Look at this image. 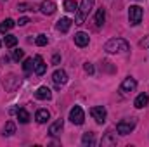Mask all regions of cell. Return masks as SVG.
I'll return each instance as SVG.
<instances>
[{
    "mask_svg": "<svg viewBox=\"0 0 149 147\" xmlns=\"http://www.w3.org/2000/svg\"><path fill=\"white\" fill-rule=\"evenodd\" d=\"M128 49H130V45L123 38H111L104 45V50L108 54H123V52H128Z\"/></svg>",
    "mask_w": 149,
    "mask_h": 147,
    "instance_id": "6da1fadb",
    "label": "cell"
},
{
    "mask_svg": "<svg viewBox=\"0 0 149 147\" xmlns=\"http://www.w3.org/2000/svg\"><path fill=\"white\" fill-rule=\"evenodd\" d=\"M94 3H95V0H81V3H80V7H78V10H76L74 24H83V23H85V19L88 17V14H90L92 9H94Z\"/></svg>",
    "mask_w": 149,
    "mask_h": 147,
    "instance_id": "7a4b0ae2",
    "label": "cell"
},
{
    "mask_svg": "<svg viewBox=\"0 0 149 147\" xmlns=\"http://www.w3.org/2000/svg\"><path fill=\"white\" fill-rule=\"evenodd\" d=\"M135 125H137V119H135V118H125V119L118 121V125H116V132H118L120 135H128V133L134 132Z\"/></svg>",
    "mask_w": 149,
    "mask_h": 147,
    "instance_id": "3957f363",
    "label": "cell"
},
{
    "mask_svg": "<svg viewBox=\"0 0 149 147\" xmlns=\"http://www.w3.org/2000/svg\"><path fill=\"white\" fill-rule=\"evenodd\" d=\"M142 16H144V10H142L139 5H130V9H128V21H130L132 26L141 24Z\"/></svg>",
    "mask_w": 149,
    "mask_h": 147,
    "instance_id": "277c9868",
    "label": "cell"
},
{
    "mask_svg": "<svg viewBox=\"0 0 149 147\" xmlns=\"http://www.w3.org/2000/svg\"><path fill=\"white\" fill-rule=\"evenodd\" d=\"M70 119H71L73 125H83V121H85V112H83V109L80 106H74L73 109L70 111Z\"/></svg>",
    "mask_w": 149,
    "mask_h": 147,
    "instance_id": "5b68a950",
    "label": "cell"
},
{
    "mask_svg": "<svg viewBox=\"0 0 149 147\" xmlns=\"http://www.w3.org/2000/svg\"><path fill=\"white\" fill-rule=\"evenodd\" d=\"M135 88H137V81H135V78H132V76L125 78V80L121 81V85H120V92H121L123 95H127V94L134 92Z\"/></svg>",
    "mask_w": 149,
    "mask_h": 147,
    "instance_id": "8992f818",
    "label": "cell"
},
{
    "mask_svg": "<svg viewBox=\"0 0 149 147\" xmlns=\"http://www.w3.org/2000/svg\"><path fill=\"white\" fill-rule=\"evenodd\" d=\"M90 116H92L97 123H104L106 118H108V111H106L104 106H95V107L90 109Z\"/></svg>",
    "mask_w": 149,
    "mask_h": 147,
    "instance_id": "52a82bcc",
    "label": "cell"
},
{
    "mask_svg": "<svg viewBox=\"0 0 149 147\" xmlns=\"http://www.w3.org/2000/svg\"><path fill=\"white\" fill-rule=\"evenodd\" d=\"M52 81H54V85L57 88H61L63 85H66L68 83V74H66V71L64 69H56L52 73Z\"/></svg>",
    "mask_w": 149,
    "mask_h": 147,
    "instance_id": "ba28073f",
    "label": "cell"
},
{
    "mask_svg": "<svg viewBox=\"0 0 149 147\" xmlns=\"http://www.w3.org/2000/svg\"><path fill=\"white\" fill-rule=\"evenodd\" d=\"M17 87H19V78H17L16 74H9L7 78H3V88H5L9 94H12Z\"/></svg>",
    "mask_w": 149,
    "mask_h": 147,
    "instance_id": "9c48e42d",
    "label": "cell"
},
{
    "mask_svg": "<svg viewBox=\"0 0 149 147\" xmlns=\"http://www.w3.org/2000/svg\"><path fill=\"white\" fill-rule=\"evenodd\" d=\"M33 71H35L38 76L45 74V71H47V64H45V61H43L42 55H35V57H33Z\"/></svg>",
    "mask_w": 149,
    "mask_h": 147,
    "instance_id": "30bf717a",
    "label": "cell"
},
{
    "mask_svg": "<svg viewBox=\"0 0 149 147\" xmlns=\"http://www.w3.org/2000/svg\"><path fill=\"white\" fill-rule=\"evenodd\" d=\"M63 126H64V119H63V118H59V119H56V121L49 126V133H50L52 137H57V135H61Z\"/></svg>",
    "mask_w": 149,
    "mask_h": 147,
    "instance_id": "8fae6325",
    "label": "cell"
},
{
    "mask_svg": "<svg viewBox=\"0 0 149 147\" xmlns=\"http://www.w3.org/2000/svg\"><path fill=\"white\" fill-rule=\"evenodd\" d=\"M40 9H42V12H43L45 16H52V14L56 12V3H54L52 0H43L42 5H40Z\"/></svg>",
    "mask_w": 149,
    "mask_h": 147,
    "instance_id": "7c38bea8",
    "label": "cell"
},
{
    "mask_svg": "<svg viewBox=\"0 0 149 147\" xmlns=\"http://www.w3.org/2000/svg\"><path fill=\"white\" fill-rule=\"evenodd\" d=\"M71 24H73V21H71L70 17H61V19L57 21L56 28H57V31H61V33H66V31L71 28Z\"/></svg>",
    "mask_w": 149,
    "mask_h": 147,
    "instance_id": "4fadbf2b",
    "label": "cell"
},
{
    "mask_svg": "<svg viewBox=\"0 0 149 147\" xmlns=\"http://www.w3.org/2000/svg\"><path fill=\"white\" fill-rule=\"evenodd\" d=\"M88 42H90V37H88L85 31H78V33L74 35V43H76L78 47H87Z\"/></svg>",
    "mask_w": 149,
    "mask_h": 147,
    "instance_id": "5bb4252c",
    "label": "cell"
},
{
    "mask_svg": "<svg viewBox=\"0 0 149 147\" xmlns=\"http://www.w3.org/2000/svg\"><path fill=\"white\" fill-rule=\"evenodd\" d=\"M35 97L40 99V101H49V99L52 97V92H50L49 87H40L37 92H35Z\"/></svg>",
    "mask_w": 149,
    "mask_h": 147,
    "instance_id": "9a60e30c",
    "label": "cell"
},
{
    "mask_svg": "<svg viewBox=\"0 0 149 147\" xmlns=\"http://www.w3.org/2000/svg\"><path fill=\"white\" fill-rule=\"evenodd\" d=\"M149 104V95L148 94H141V95H137V99L134 101V106L137 107V109H142V107H146Z\"/></svg>",
    "mask_w": 149,
    "mask_h": 147,
    "instance_id": "2e32d148",
    "label": "cell"
},
{
    "mask_svg": "<svg viewBox=\"0 0 149 147\" xmlns=\"http://www.w3.org/2000/svg\"><path fill=\"white\" fill-rule=\"evenodd\" d=\"M104 21H106V10L101 7V9H97V12H95L94 23H95V26H97V28H101V26H104Z\"/></svg>",
    "mask_w": 149,
    "mask_h": 147,
    "instance_id": "e0dca14e",
    "label": "cell"
},
{
    "mask_svg": "<svg viewBox=\"0 0 149 147\" xmlns=\"http://www.w3.org/2000/svg\"><path fill=\"white\" fill-rule=\"evenodd\" d=\"M49 118H50V112L47 109H38L37 112H35V119H37V123H40V125L45 123Z\"/></svg>",
    "mask_w": 149,
    "mask_h": 147,
    "instance_id": "ac0fdd59",
    "label": "cell"
},
{
    "mask_svg": "<svg viewBox=\"0 0 149 147\" xmlns=\"http://www.w3.org/2000/svg\"><path fill=\"white\" fill-rule=\"evenodd\" d=\"M81 144L83 146H94L95 144V135L92 132H85L83 137H81Z\"/></svg>",
    "mask_w": 149,
    "mask_h": 147,
    "instance_id": "d6986e66",
    "label": "cell"
},
{
    "mask_svg": "<svg viewBox=\"0 0 149 147\" xmlns=\"http://www.w3.org/2000/svg\"><path fill=\"white\" fill-rule=\"evenodd\" d=\"M14 24H16V23H14L10 17H7L5 21L0 23V33H7V31H10V30L14 28Z\"/></svg>",
    "mask_w": 149,
    "mask_h": 147,
    "instance_id": "ffe728a7",
    "label": "cell"
},
{
    "mask_svg": "<svg viewBox=\"0 0 149 147\" xmlns=\"http://www.w3.org/2000/svg\"><path fill=\"white\" fill-rule=\"evenodd\" d=\"M16 114H17V119H19V123L26 125V123L30 121V112H28L26 109H17V111H16Z\"/></svg>",
    "mask_w": 149,
    "mask_h": 147,
    "instance_id": "44dd1931",
    "label": "cell"
},
{
    "mask_svg": "<svg viewBox=\"0 0 149 147\" xmlns=\"http://www.w3.org/2000/svg\"><path fill=\"white\" fill-rule=\"evenodd\" d=\"M12 133H16V125H14V121H7L5 126H3V135L10 137Z\"/></svg>",
    "mask_w": 149,
    "mask_h": 147,
    "instance_id": "7402d4cb",
    "label": "cell"
},
{
    "mask_svg": "<svg viewBox=\"0 0 149 147\" xmlns=\"http://www.w3.org/2000/svg\"><path fill=\"white\" fill-rule=\"evenodd\" d=\"M3 43H5V47L12 49V47H16V43H17V37H14V35H7V33H5Z\"/></svg>",
    "mask_w": 149,
    "mask_h": 147,
    "instance_id": "603a6c76",
    "label": "cell"
},
{
    "mask_svg": "<svg viewBox=\"0 0 149 147\" xmlns=\"http://www.w3.org/2000/svg\"><path fill=\"white\" fill-rule=\"evenodd\" d=\"M64 10L68 12H76L78 10V3L74 0H64Z\"/></svg>",
    "mask_w": 149,
    "mask_h": 147,
    "instance_id": "cb8c5ba5",
    "label": "cell"
},
{
    "mask_svg": "<svg viewBox=\"0 0 149 147\" xmlns=\"http://www.w3.org/2000/svg\"><path fill=\"white\" fill-rule=\"evenodd\" d=\"M102 146H116V139L113 137V133H106V137L101 140Z\"/></svg>",
    "mask_w": 149,
    "mask_h": 147,
    "instance_id": "d4e9b609",
    "label": "cell"
},
{
    "mask_svg": "<svg viewBox=\"0 0 149 147\" xmlns=\"http://www.w3.org/2000/svg\"><path fill=\"white\" fill-rule=\"evenodd\" d=\"M35 43H37L38 47H43V45H47V43H49V38H47V35H43V33H42V35H38V37H37Z\"/></svg>",
    "mask_w": 149,
    "mask_h": 147,
    "instance_id": "484cf974",
    "label": "cell"
},
{
    "mask_svg": "<svg viewBox=\"0 0 149 147\" xmlns=\"http://www.w3.org/2000/svg\"><path fill=\"white\" fill-rule=\"evenodd\" d=\"M23 57H24V50H21V49L12 50V59H14V61H21Z\"/></svg>",
    "mask_w": 149,
    "mask_h": 147,
    "instance_id": "4316f807",
    "label": "cell"
},
{
    "mask_svg": "<svg viewBox=\"0 0 149 147\" xmlns=\"http://www.w3.org/2000/svg\"><path fill=\"white\" fill-rule=\"evenodd\" d=\"M23 69H24L26 73H30V71L33 69V59H24V62H23Z\"/></svg>",
    "mask_w": 149,
    "mask_h": 147,
    "instance_id": "83f0119b",
    "label": "cell"
},
{
    "mask_svg": "<svg viewBox=\"0 0 149 147\" xmlns=\"http://www.w3.org/2000/svg\"><path fill=\"white\" fill-rule=\"evenodd\" d=\"M83 69H85V73H88V74H94V66H92L90 62H85V66H83Z\"/></svg>",
    "mask_w": 149,
    "mask_h": 147,
    "instance_id": "f1b7e54d",
    "label": "cell"
},
{
    "mask_svg": "<svg viewBox=\"0 0 149 147\" xmlns=\"http://www.w3.org/2000/svg\"><path fill=\"white\" fill-rule=\"evenodd\" d=\"M17 10H21V12L30 10V5H28V3H17Z\"/></svg>",
    "mask_w": 149,
    "mask_h": 147,
    "instance_id": "f546056e",
    "label": "cell"
},
{
    "mask_svg": "<svg viewBox=\"0 0 149 147\" xmlns=\"http://www.w3.org/2000/svg\"><path fill=\"white\" fill-rule=\"evenodd\" d=\"M28 23H30V19H28V17H21V19L17 21V24H19V26H24V24H28Z\"/></svg>",
    "mask_w": 149,
    "mask_h": 147,
    "instance_id": "4dcf8cb0",
    "label": "cell"
},
{
    "mask_svg": "<svg viewBox=\"0 0 149 147\" xmlns=\"http://www.w3.org/2000/svg\"><path fill=\"white\" fill-rule=\"evenodd\" d=\"M59 61H61V55H59V54H56V55L52 57V64H59Z\"/></svg>",
    "mask_w": 149,
    "mask_h": 147,
    "instance_id": "1f68e13d",
    "label": "cell"
},
{
    "mask_svg": "<svg viewBox=\"0 0 149 147\" xmlns=\"http://www.w3.org/2000/svg\"><path fill=\"white\" fill-rule=\"evenodd\" d=\"M141 47H149V37H146L144 40H141Z\"/></svg>",
    "mask_w": 149,
    "mask_h": 147,
    "instance_id": "d6a6232c",
    "label": "cell"
},
{
    "mask_svg": "<svg viewBox=\"0 0 149 147\" xmlns=\"http://www.w3.org/2000/svg\"><path fill=\"white\" fill-rule=\"evenodd\" d=\"M0 45H2V43H0Z\"/></svg>",
    "mask_w": 149,
    "mask_h": 147,
    "instance_id": "836d02e7",
    "label": "cell"
}]
</instances>
